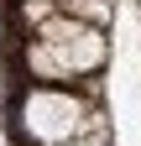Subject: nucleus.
<instances>
[{
    "mask_svg": "<svg viewBox=\"0 0 141 146\" xmlns=\"http://www.w3.org/2000/svg\"><path fill=\"white\" fill-rule=\"evenodd\" d=\"M104 58H110L104 26H89L68 11H52L42 26H31V42H26V73L37 84H78L99 73Z\"/></svg>",
    "mask_w": 141,
    "mask_h": 146,
    "instance_id": "obj_1",
    "label": "nucleus"
},
{
    "mask_svg": "<svg viewBox=\"0 0 141 146\" xmlns=\"http://www.w3.org/2000/svg\"><path fill=\"white\" fill-rule=\"evenodd\" d=\"M21 131L37 146H63L84 131H104V115L73 94V84H37L21 99Z\"/></svg>",
    "mask_w": 141,
    "mask_h": 146,
    "instance_id": "obj_2",
    "label": "nucleus"
},
{
    "mask_svg": "<svg viewBox=\"0 0 141 146\" xmlns=\"http://www.w3.org/2000/svg\"><path fill=\"white\" fill-rule=\"evenodd\" d=\"M58 11L78 16V21H89V26H104L110 11H115V0H58Z\"/></svg>",
    "mask_w": 141,
    "mask_h": 146,
    "instance_id": "obj_3",
    "label": "nucleus"
},
{
    "mask_svg": "<svg viewBox=\"0 0 141 146\" xmlns=\"http://www.w3.org/2000/svg\"><path fill=\"white\" fill-rule=\"evenodd\" d=\"M52 11H58V0H26V5H21V21L26 26H42Z\"/></svg>",
    "mask_w": 141,
    "mask_h": 146,
    "instance_id": "obj_4",
    "label": "nucleus"
},
{
    "mask_svg": "<svg viewBox=\"0 0 141 146\" xmlns=\"http://www.w3.org/2000/svg\"><path fill=\"white\" fill-rule=\"evenodd\" d=\"M63 146H104V131H84V136H73V141H63Z\"/></svg>",
    "mask_w": 141,
    "mask_h": 146,
    "instance_id": "obj_5",
    "label": "nucleus"
}]
</instances>
